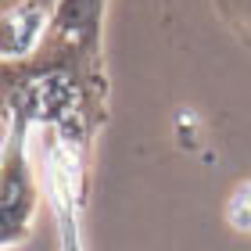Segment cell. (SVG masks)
Wrapping results in <instances>:
<instances>
[{"label":"cell","mask_w":251,"mask_h":251,"mask_svg":"<svg viewBox=\"0 0 251 251\" xmlns=\"http://www.w3.org/2000/svg\"><path fill=\"white\" fill-rule=\"evenodd\" d=\"M226 219H230L233 230L251 233V179L230 194V201H226Z\"/></svg>","instance_id":"obj_1"},{"label":"cell","mask_w":251,"mask_h":251,"mask_svg":"<svg viewBox=\"0 0 251 251\" xmlns=\"http://www.w3.org/2000/svg\"><path fill=\"white\" fill-rule=\"evenodd\" d=\"M219 7L226 11V18H230L237 29H244L251 36V0H219Z\"/></svg>","instance_id":"obj_2"}]
</instances>
